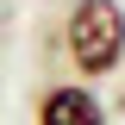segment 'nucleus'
<instances>
[{
    "label": "nucleus",
    "mask_w": 125,
    "mask_h": 125,
    "mask_svg": "<svg viewBox=\"0 0 125 125\" xmlns=\"http://www.w3.org/2000/svg\"><path fill=\"white\" fill-rule=\"evenodd\" d=\"M62 56L81 81H106L125 62V6L119 0H69L62 13Z\"/></svg>",
    "instance_id": "obj_1"
},
{
    "label": "nucleus",
    "mask_w": 125,
    "mask_h": 125,
    "mask_svg": "<svg viewBox=\"0 0 125 125\" xmlns=\"http://www.w3.org/2000/svg\"><path fill=\"white\" fill-rule=\"evenodd\" d=\"M38 125H106V106L81 81H50L38 94Z\"/></svg>",
    "instance_id": "obj_2"
},
{
    "label": "nucleus",
    "mask_w": 125,
    "mask_h": 125,
    "mask_svg": "<svg viewBox=\"0 0 125 125\" xmlns=\"http://www.w3.org/2000/svg\"><path fill=\"white\" fill-rule=\"evenodd\" d=\"M119 119H125V88H119Z\"/></svg>",
    "instance_id": "obj_3"
}]
</instances>
